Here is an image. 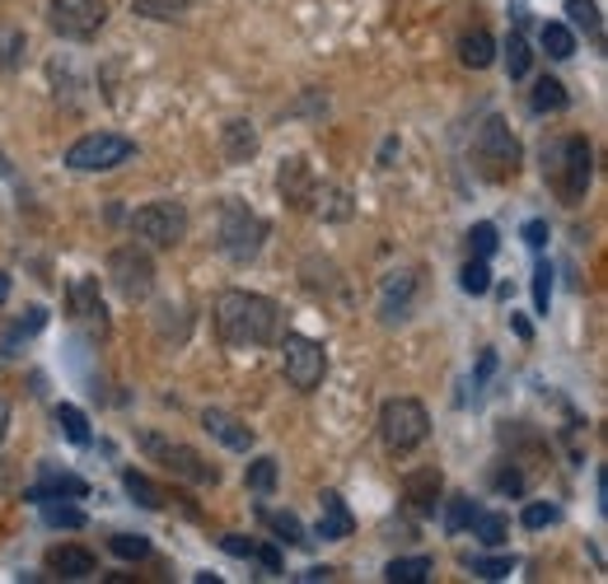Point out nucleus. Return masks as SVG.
<instances>
[{"mask_svg": "<svg viewBox=\"0 0 608 584\" xmlns=\"http://www.w3.org/2000/svg\"><path fill=\"white\" fill-rule=\"evenodd\" d=\"M519 524H525V528H548V524H558V505L534 501V505H525V515H519Z\"/></svg>", "mask_w": 608, "mask_h": 584, "instance_id": "43", "label": "nucleus"}, {"mask_svg": "<svg viewBox=\"0 0 608 584\" xmlns=\"http://www.w3.org/2000/svg\"><path fill=\"white\" fill-rule=\"evenodd\" d=\"M5 299H10V276L0 272V305H5Z\"/></svg>", "mask_w": 608, "mask_h": 584, "instance_id": "51", "label": "nucleus"}, {"mask_svg": "<svg viewBox=\"0 0 608 584\" xmlns=\"http://www.w3.org/2000/svg\"><path fill=\"white\" fill-rule=\"evenodd\" d=\"M309 210H319V216H323V220H333V225H342V220H352V216H356L352 192H346V187H328V183H319L314 206H309Z\"/></svg>", "mask_w": 608, "mask_h": 584, "instance_id": "21", "label": "nucleus"}, {"mask_svg": "<svg viewBox=\"0 0 608 584\" xmlns=\"http://www.w3.org/2000/svg\"><path fill=\"white\" fill-rule=\"evenodd\" d=\"M300 580H305V584H323V580H333V571H328V565H309Z\"/></svg>", "mask_w": 608, "mask_h": 584, "instance_id": "48", "label": "nucleus"}, {"mask_svg": "<svg viewBox=\"0 0 608 584\" xmlns=\"http://www.w3.org/2000/svg\"><path fill=\"white\" fill-rule=\"evenodd\" d=\"M66 305H71V318L94 332H108V318H103V295H99V280L94 276H76L66 286Z\"/></svg>", "mask_w": 608, "mask_h": 584, "instance_id": "13", "label": "nucleus"}, {"mask_svg": "<svg viewBox=\"0 0 608 584\" xmlns=\"http://www.w3.org/2000/svg\"><path fill=\"white\" fill-rule=\"evenodd\" d=\"M28 57V33L20 24H0V70H20Z\"/></svg>", "mask_w": 608, "mask_h": 584, "instance_id": "23", "label": "nucleus"}, {"mask_svg": "<svg viewBox=\"0 0 608 584\" xmlns=\"http://www.w3.org/2000/svg\"><path fill=\"white\" fill-rule=\"evenodd\" d=\"M220 150H225V159H230V164H249V159L263 150V140H257L253 122L234 117V122H225V127H220Z\"/></svg>", "mask_w": 608, "mask_h": 584, "instance_id": "18", "label": "nucleus"}, {"mask_svg": "<svg viewBox=\"0 0 608 584\" xmlns=\"http://www.w3.org/2000/svg\"><path fill=\"white\" fill-rule=\"evenodd\" d=\"M459 61L468 66V70H486L496 61V43H492V33L486 28H473V33H463L459 38Z\"/></svg>", "mask_w": 608, "mask_h": 584, "instance_id": "22", "label": "nucleus"}, {"mask_svg": "<svg viewBox=\"0 0 608 584\" xmlns=\"http://www.w3.org/2000/svg\"><path fill=\"white\" fill-rule=\"evenodd\" d=\"M84 501V495H90V482H84V477H76V472H61V468H51V463H43V482L38 486H28L24 491V501Z\"/></svg>", "mask_w": 608, "mask_h": 584, "instance_id": "14", "label": "nucleus"}, {"mask_svg": "<svg viewBox=\"0 0 608 584\" xmlns=\"http://www.w3.org/2000/svg\"><path fill=\"white\" fill-rule=\"evenodd\" d=\"M473 528H478V538H482L486 547H501V542H506V519H501V515H473Z\"/></svg>", "mask_w": 608, "mask_h": 584, "instance_id": "41", "label": "nucleus"}, {"mask_svg": "<svg viewBox=\"0 0 608 584\" xmlns=\"http://www.w3.org/2000/svg\"><path fill=\"white\" fill-rule=\"evenodd\" d=\"M468 253H473V257H492L496 253V225H473V229H468Z\"/></svg>", "mask_w": 608, "mask_h": 584, "instance_id": "38", "label": "nucleus"}, {"mask_svg": "<svg viewBox=\"0 0 608 584\" xmlns=\"http://www.w3.org/2000/svg\"><path fill=\"white\" fill-rule=\"evenodd\" d=\"M440 486H445L440 468H416V472L403 477V495H408V505L416 509V515H436Z\"/></svg>", "mask_w": 608, "mask_h": 584, "instance_id": "17", "label": "nucleus"}, {"mask_svg": "<svg viewBox=\"0 0 608 584\" xmlns=\"http://www.w3.org/2000/svg\"><path fill=\"white\" fill-rule=\"evenodd\" d=\"M431 435V412L416 398H389L379 406V439L389 454H412L416 445H426Z\"/></svg>", "mask_w": 608, "mask_h": 584, "instance_id": "4", "label": "nucleus"}, {"mask_svg": "<svg viewBox=\"0 0 608 584\" xmlns=\"http://www.w3.org/2000/svg\"><path fill=\"white\" fill-rule=\"evenodd\" d=\"M108 280H113V290L127 299V305H141V299H150V290H154V262H150V253H146L141 243L113 248Z\"/></svg>", "mask_w": 608, "mask_h": 584, "instance_id": "8", "label": "nucleus"}, {"mask_svg": "<svg viewBox=\"0 0 608 584\" xmlns=\"http://www.w3.org/2000/svg\"><path fill=\"white\" fill-rule=\"evenodd\" d=\"M257 515H263V519L272 524V534L282 538V542H295V547H305V542H309V538H305V524L295 519L290 509H267V505H263V509H257Z\"/></svg>", "mask_w": 608, "mask_h": 584, "instance_id": "28", "label": "nucleus"}, {"mask_svg": "<svg viewBox=\"0 0 608 584\" xmlns=\"http://www.w3.org/2000/svg\"><path fill=\"white\" fill-rule=\"evenodd\" d=\"M492 365H496V356H492V351H486V356H482V365H478V379H486V375H492Z\"/></svg>", "mask_w": 608, "mask_h": 584, "instance_id": "50", "label": "nucleus"}, {"mask_svg": "<svg viewBox=\"0 0 608 584\" xmlns=\"http://www.w3.org/2000/svg\"><path fill=\"white\" fill-rule=\"evenodd\" d=\"M552 159H558V169H552L558 192L566 202H581L589 192V179H595V150H589V140L585 136H566Z\"/></svg>", "mask_w": 608, "mask_h": 584, "instance_id": "11", "label": "nucleus"}, {"mask_svg": "<svg viewBox=\"0 0 608 584\" xmlns=\"http://www.w3.org/2000/svg\"><path fill=\"white\" fill-rule=\"evenodd\" d=\"M525 243H529V248H543V243H548V225H543V220H529V225H525Z\"/></svg>", "mask_w": 608, "mask_h": 584, "instance_id": "46", "label": "nucleus"}, {"mask_svg": "<svg viewBox=\"0 0 608 584\" xmlns=\"http://www.w3.org/2000/svg\"><path fill=\"white\" fill-rule=\"evenodd\" d=\"M566 14H571V24H576V28L599 33V5H595V0H566Z\"/></svg>", "mask_w": 608, "mask_h": 584, "instance_id": "39", "label": "nucleus"}, {"mask_svg": "<svg viewBox=\"0 0 608 584\" xmlns=\"http://www.w3.org/2000/svg\"><path fill=\"white\" fill-rule=\"evenodd\" d=\"M473 515H478V505L468 501V495H455L449 509H445V534H463V528L473 524Z\"/></svg>", "mask_w": 608, "mask_h": 584, "instance_id": "34", "label": "nucleus"}, {"mask_svg": "<svg viewBox=\"0 0 608 584\" xmlns=\"http://www.w3.org/2000/svg\"><path fill=\"white\" fill-rule=\"evenodd\" d=\"M538 43H543V51L552 61L576 57V33H571L566 24H543V28H538Z\"/></svg>", "mask_w": 608, "mask_h": 584, "instance_id": "25", "label": "nucleus"}, {"mask_svg": "<svg viewBox=\"0 0 608 584\" xmlns=\"http://www.w3.org/2000/svg\"><path fill=\"white\" fill-rule=\"evenodd\" d=\"M548 299H552V267H548V262H538V272H534V309L548 313Z\"/></svg>", "mask_w": 608, "mask_h": 584, "instance_id": "42", "label": "nucleus"}, {"mask_svg": "<svg viewBox=\"0 0 608 584\" xmlns=\"http://www.w3.org/2000/svg\"><path fill=\"white\" fill-rule=\"evenodd\" d=\"M216 337L230 351L276 346V337H282V305L253 290H225L216 299Z\"/></svg>", "mask_w": 608, "mask_h": 584, "instance_id": "1", "label": "nucleus"}, {"mask_svg": "<svg viewBox=\"0 0 608 584\" xmlns=\"http://www.w3.org/2000/svg\"><path fill=\"white\" fill-rule=\"evenodd\" d=\"M43 519L51 528H84V509L76 505H57V501H43Z\"/></svg>", "mask_w": 608, "mask_h": 584, "instance_id": "35", "label": "nucleus"}, {"mask_svg": "<svg viewBox=\"0 0 608 584\" xmlns=\"http://www.w3.org/2000/svg\"><path fill=\"white\" fill-rule=\"evenodd\" d=\"M202 426L211 431V435L220 439L225 449H234V454H249V449H253V439H257V435H253L249 426H243L239 416L220 412V406H206V412H202Z\"/></svg>", "mask_w": 608, "mask_h": 584, "instance_id": "16", "label": "nucleus"}, {"mask_svg": "<svg viewBox=\"0 0 608 584\" xmlns=\"http://www.w3.org/2000/svg\"><path fill=\"white\" fill-rule=\"evenodd\" d=\"M263 243H267V220L257 216V210L249 202H220V220H216V248L230 262H253L257 253H263Z\"/></svg>", "mask_w": 608, "mask_h": 584, "instance_id": "2", "label": "nucleus"}, {"mask_svg": "<svg viewBox=\"0 0 608 584\" xmlns=\"http://www.w3.org/2000/svg\"><path fill=\"white\" fill-rule=\"evenodd\" d=\"M141 449L150 454V463H160L164 472H173L179 482H193V486H216L220 482V472L206 463V458L197 449H187V445H173V439L164 435H154V431H141Z\"/></svg>", "mask_w": 608, "mask_h": 584, "instance_id": "6", "label": "nucleus"}, {"mask_svg": "<svg viewBox=\"0 0 608 584\" xmlns=\"http://www.w3.org/2000/svg\"><path fill=\"white\" fill-rule=\"evenodd\" d=\"M468 565H473V575H482V580H506L515 571V557H473Z\"/></svg>", "mask_w": 608, "mask_h": 584, "instance_id": "40", "label": "nucleus"}, {"mask_svg": "<svg viewBox=\"0 0 608 584\" xmlns=\"http://www.w3.org/2000/svg\"><path fill=\"white\" fill-rule=\"evenodd\" d=\"M136 154V146L127 136L117 131H90L80 136L71 150H66V164H71L76 173H108V169H122L127 159Z\"/></svg>", "mask_w": 608, "mask_h": 584, "instance_id": "9", "label": "nucleus"}, {"mask_svg": "<svg viewBox=\"0 0 608 584\" xmlns=\"http://www.w3.org/2000/svg\"><path fill=\"white\" fill-rule=\"evenodd\" d=\"M496 486H501V491H511V495H519V491H525V477H519V472H501V477H496Z\"/></svg>", "mask_w": 608, "mask_h": 584, "instance_id": "47", "label": "nucleus"}, {"mask_svg": "<svg viewBox=\"0 0 608 584\" xmlns=\"http://www.w3.org/2000/svg\"><path fill=\"white\" fill-rule=\"evenodd\" d=\"M253 557H257V561H263V571H267V575H276V571H282V552H276V547H272V542H263V547H257V542H253Z\"/></svg>", "mask_w": 608, "mask_h": 584, "instance_id": "44", "label": "nucleus"}, {"mask_svg": "<svg viewBox=\"0 0 608 584\" xmlns=\"http://www.w3.org/2000/svg\"><path fill=\"white\" fill-rule=\"evenodd\" d=\"M529 66H534L529 43L519 38V33H511V43H506V70H511V80H525V76H529Z\"/></svg>", "mask_w": 608, "mask_h": 584, "instance_id": "33", "label": "nucleus"}, {"mask_svg": "<svg viewBox=\"0 0 608 584\" xmlns=\"http://www.w3.org/2000/svg\"><path fill=\"white\" fill-rule=\"evenodd\" d=\"M47 323V309H28V318H20V323H14V332L5 342H0V351H5V356H14V342L20 337H33V332H38Z\"/></svg>", "mask_w": 608, "mask_h": 584, "instance_id": "36", "label": "nucleus"}, {"mask_svg": "<svg viewBox=\"0 0 608 584\" xmlns=\"http://www.w3.org/2000/svg\"><path fill=\"white\" fill-rule=\"evenodd\" d=\"M187 0H131V14H146V20H183Z\"/></svg>", "mask_w": 608, "mask_h": 584, "instance_id": "31", "label": "nucleus"}, {"mask_svg": "<svg viewBox=\"0 0 608 584\" xmlns=\"http://www.w3.org/2000/svg\"><path fill=\"white\" fill-rule=\"evenodd\" d=\"M57 426L66 431V439H71V445H90V421H84L80 406L61 402V406H57Z\"/></svg>", "mask_w": 608, "mask_h": 584, "instance_id": "30", "label": "nucleus"}, {"mask_svg": "<svg viewBox=\"0 0 608 584\" xmlns=\"http://www.w3.org/2000/svg\"><path fill=\"white\" fill-rule=\"evenodd\" d=\"M122 486H127V495L136 505H146V509H164V491L150 482L146 472H136V468H122Z\"/></svg>", "mask_w": 608, "mask_h": 584, "instance_id": "24", "label": "nucleus"}, {"mask_svg": "<svg viewBox=\"0 0 608 584\" xmlns=\"http://www.w3.org/2000/svg\"><path fill=\"white\" fill-rule=\"evenodd\" d=\"M529 108L534 113H562L566 108V84L552 80V76H543V80L534 84V94H529Z\"/></svg>", "mask_w": 608, "mask_h": 584, "instance_id": "27", "label": "nucleus"}, {"mask_svg": "<svg viewBox=\"0 0 608 584\" xmlns=\"http://www.w3.org/2000/svg\"><path fill=\"white\" fill-rule=\"evenodd\" d=\"M385 580H393V584H422V580H431V557H393L385 565Z\"/></svg>", "mask_w": 608, "mask_h": 584, "instance_id": "26", "label": "nucleus"}, {"mask_svg": "<svg viewBox=\"0 0 608 584\" xmlns=\"http://www.w3.org/2000/svg\"><path fill=\"white\" fill-rule=\"evenodd\" d=\"M352 528H356V519H352V509H346V501L337 491H323L319 495V524H314V538H323V542H342V538H352Z\"/></svg>", "mask_w": 608, "mask_h": 584, "instance_id": "15", "label": "nucleus"}, {"mask_svg": "<svg viewBox=\"0 0 608 584\" xmlns=\"http://www.w3.org/2000/svg\"><path fill=\"white\" fill-rule=\"evenodd\" d=\"M47 24L57 38L90 43L108 24V0H47Z\"/></svg>", "mask_w": 608, "mask_h": 584, "instance_id": "10", "label": "nucleus"}, {"mask_svg": "<svg viewBox=\"0 0 608 584\" xmlns=\"http://www.w3.org/2000/svg\"><path fill=\"white\" fill-rule=\"evenodd\" d=\"M94 552H84V547H51L47 552V571L51 575H61V580H84V575H94Z\"/></svg>", "mask_w": 608, "mask_h": 584, "instance_id": "19", "label": "nucleus"}, {"mask_svg": "<svg viewBox=\"0 0 608 584\" xmlns=\"http://www.w3.org/2000/svg\"><path fill=\"white\" fill-rule=\"evenodd\" d=\"M459 286H463L468 295H486V290H492V272H486V257H468V262H463Z\"/></svg>", "mask_w": 608, "mask_h": 584, "instance_id": "32", "label": "nucleus"}, {"mask_svg": "<svg viewBox=\"0 0 608 584\" xmlns=\"http://www.w3.org/2000/svg\"><path fill=\"white\" fill-rule=\"evenodd\" d=\"M108 547H113L122 561H141V557H150V538H141V534H113Z\"/></svg>", "mask_w": 608, "mask_h": 584, "instance_id": "37", "label": "nucleus"}, {"mask_svg": "<svg viewBox=\"0 0 608 584\" xmlns=\"http://www.w3.org/2000/svg\"><path fill=\"white\" fill-rule=\"evenodd\" d=\"M416 290V276L412 272H393L385 280V299H379V313H385V323H398V318H408V299Z\"/></svg>", "mask_w": 608, "mask_h": 584, "instance_id": "20", "label": "nucleus"}, {"mask_svg": "<svg viewBox=\"0 0 608 584\" xmlns=\"http://www.w3.org/2000/svg\"><path fill=\"white\" fill-rule=\"evenodd\" d=\"M5 431H10V402L0 398V439H5Z\"/></svg>", "mask_w": 608, "mask_h": 584, "instance_id": "49", "label": "nucleus"}, {"mask_svg": "<svg viewBox=\"0 0 608 584\" xmlns=\"http://www.w3.org/2000/svg\"><path fill=\"white\" fill-rule=\"evenodd\" d=\"M282 346V369H286V383L295 393H314L328 375V351L323 342L314 337H300V332H286V337H276Z\"/></svg>", "mask_w": 608, "mask_h": 584, "instance_id": "5", "label": "nucleus"}, {"mask_svg": "<svg viewBox=\"0 0 608 584\" xmlns=\"http://www.w3.org/2000/svg\"><path fill=\"white\" fill-rule=\"evenodd\" d=\"M220 547H225L230 557H253V538H243V534H225Z\"/></svg>", "mask_w": 608, "mask_h": 584, "instance_id": "45", "label": "nucleus"}, {"mask_svg": "<svg viewBox=\"0 0 608 584\" xmlns=\"http://www.w3.org/2000/svg\"><path fill=\"white\" fill-rule=\"evenodd\" d=\"M131 234L150 248H179L187 239V206L183 202H146L131 210Z\"/></svg>", "mask_w": 608, "mask_h": 584, "instance_id": "7", "label": "nucleus"}, {"mask_svg": "<svg viewBox=\"0 0 608 584\" xmlns=\"http://www.w3.org/2000/svg\"><path fill=\"white\" fill-rule=\"evenodd\" d=\"M276 187H282V202L290 210H309L314 206V192H319V173L309 159L290 154V159H282V169H276Z\"/></svg>", "mask_w": 608, "mask_h": 584, "instance_id": "12", "label": "nucleus"}, {"mask_svg": "<svg viewBox=\"0 0 608 584\" xmlns=\"http://www.w3.org/2000/svg\"><path fill=\"white\" fill-rule=\"evenodd\" d=\"M473 154H478V164H482V173H486L492 183L515 179L519 164H525V146H519V136H515L501 117H486L482 127H478Z\"/></svg>", "mask_w": 608, "mask_h": 584, "instance_id": "3", "label": "nucleus"}, {"mask_svg": "<svg viewBox=\"0 0 608 584\" xmlns=\"http://www.w3.org/2000/svg\"><path fill=\"white\" fill-rule=\"evenodd\" d=\"M276 477H282L276 458H253L249 472H243V482H249V491H257V495H272L276 491Z\"/></svg>", "mask_w": 608, "mask_h": 584, "instance_id": "29", "label": "nucleus"}]
</instances>
